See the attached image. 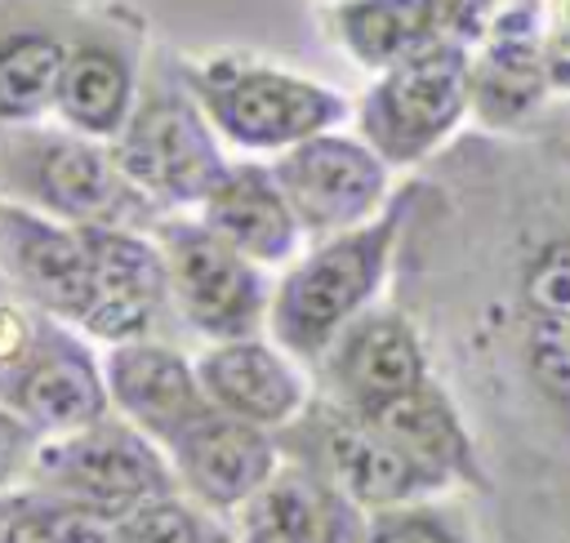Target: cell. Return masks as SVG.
Listing matches in <instances>:
<instances>
[{"label":"cell","mask_w":570,"mask_h":543,"mask_svg":"<svg viewBox=\"0 0 570 543\" xmlns=\"http://www.w3.org/2000/svg\"><path fill=\"white\" fill-rule=\"evenodd\" d=\"M423 196V182L401 187L374 218L321 236L276 285L272 307H267V325L272 338L294 352L298 361H316L325 356V347L370 307V298L379 294L396 240L410 223L414 200Z\"/></svg>","instance_id":"cell-1"},{"label":"cell","mask_w":570,"mask_h":543,"mask_svg":"<svg viewBox=\"0 0 570 543\" xmlns=\"http://www.w3.org/2000/svg\"><path fill=\"white\" fill-rule=\"evenodd\" d=\"M178 76L209 125L245 151H285L347 116L338 89L240 49L183 58Z\"/></svg>","instance_id":"cell-2"},{"label":"cell","mask_w":570,"mask_h":543,"mask_svg":"<svg viewBox=\"0 0 570 543\" xmlns=\"http://www.w3.org/2000/svg\"><path fill=\"white\" fill-rule=\"evenodd\" d=\"M468 111L472 49L423 45L410 58L374 71V85L356 107V129L392 169H401L432 156Z\"/></svg>","instance_id":"cell-3"},{"label":"cell","mask_w":570,"mask_h":543,"mask_svg":"<svg viewBox=\"0 0 570 543\" xmlns=\"http://www.w3.org/2000/svg\"><path fill=\"white\" fill-rule=\"evenodd\" d=\"M214 134L183 76H169L134 102L111 156L151 205H200L227 169Z\"/></svg>","instance_id":"cell-4"},{"label":"cell","mask_w":570,"mask_h":543,"mask_svg":"<svg viewBox=\"0 0 570 543\" xmlns=\"http://www.w3.org/2000/svg\"><path fill=\"white\" fill-rule=\"evenodd\" d=\"M156 240L169 272V298L196 334L223 343L249 338L263 325L272 294L254 258H245L200 218H165L156 223Z\"/></svg>","instance_id":"cell-5"},{"label":"cell","mask_w":570,"mask_h":543,"mask_svg":"<svg viewBox=\"0 0 570 543\" xmlns=\"http://www.w3.org/2000/svg\"><path fill=\"white\" fill-rule=\"evenodd\" d=\"M281 445L361 507L383 512L428 490H445L428 467H419L410 454H401L383 432H374L356 409L338 401L303 405L281 427Z\"/></svg>","instance_id":"cell-6"},{"label":"cell","mask_w":570,"mask_h":543,"mask_svg":"<svg viewBox=\"0 0 570 543\" xmlns=\"http://www.w3.org/2000/svg\"><path fill=\"white\" fill-rule=\"evenodd\" d=\"M387 160L352 134L321 129L285 151H276L272 174L303 227V236H334L374 218L392 200Z\"/></svg>","instance_id":"cell-7"},{"label":"cell","mask_w":570,"mask_h":543,"mask_svg":"<svg viewBox=\"0 0 570 543\" xmlns=\"http://www.w3.org/2000/svg\"><path fill=\"white\" fill-rule=\"evenodd\" d=\"M31 472L49 490V498L89 503L111 516H125L129 507L156 494H174V476L151 450V441L138 427H120L102 418L62 432V441L36 454Z\"/></svg>","instance_id":"cell-8"},{"label":"cell","mask_w":570,"mask_h":543,"mask_svg":"<svg viewBox=\"0 0 570 543\" xmlns=\"http://www.w3.org/2000/svg\"><path fill=\"white\" fill-rule=\"evenodd\" d=\"M18 174L22 191L71 223H111L125 227L134 218H147L156 205L125 178L111 151H102L94 138L71 134H36L18 142Z\"/></svg>","instance_id":"cell-9"},{"label":"cell","mask_w":570,"mask_h":543,"mask_svg":"<svg viewBox=\"0 0 570 543\" xmlns=\"http://www.w3.org/2000/svg\"><path fill=\"white\" fill-rule=\"evenodd\" d=\"M76 227L85 231V249H89V294L76 320L107 343L142 338L169 298V272L160 245L111 223H76Z\"/></svg>","instance_id":"cell-10"},{"label":"cell","mask_w":570,"mask_h":543,"mask_svg":"<svg viewBox=\"0 0 570 543\" xmlns=\"http://www.w3.org/2000/svg\"><path fill=\"white\" fill-rule=\"evenodd\" d=\"M138 102V18L129 9L102 13L67 40V67L53 107L85 138H116Z\"/></svg>","instance_id":"cell-11"},{"label":"cell","mask_w":570,"mask_h":543,"mask_svg":"<svg viewBox=\"0 0 570 543\" xmlns=\"http://www.w3.org/2000/svg\"><path fill=\"white\" fill-rule=\"evenodd\" d=\"M0 392L13 414L40 432H76L107 414V383L98 378L89 352L58 329L31 334L22 356L9 361Z\"/></svg>","instance_id":"cell-12"},{"label":"cell","mask_w":570,"mask_h":543,"mask_svg":"<svg viewBox=\"0 0 570 543\" xmlns=\"http://www.w3.org/2000/svg\"><path fill=\"white\" fill-rule=\"evenodd\" d=\"M165 450L174 454L187 490H196L209 507L249 503L276 472V441L267 436V427L232 418L223 409H205L174 441H165Z\"/></svg>","instance_id":"cell-13"},{"label":"cell","mask_w":570,"mask_h":543,"mask_svg":"<svg viewBox=\"0 0 570 543\" xmlns=\"http://www.w3.org/2000/svg\"><path fill=\"white\" fill-rule=\"evenodd\" d=\"M548 89L539 0H508L472 49V111L485 125H521Z\"/></svg>","instance_id":"cell-14"},{"label":"cell","mask_w":570,"mask_h":543,"mask_svg":"<svg viewBox=\"0 0 570 543\" xmlns=\"http://www.w3.org/2000/svg\"><path fill=\"white\" fill-rule=\"evenodd\" d=\"M330 383L338 387V405L347 409H374L401 392H414L428 383L423 347L410 329V320L392 307L361 312L330 347Z\"/></svg>","instance_id":"cell-15"},{"label":"cell","mask_w":570,"mask_h":543,"mask_svg":"<svg viewBox=\"0 0 570 543\" xmlns=\"http://www.w3.org/2000/svg\"><path fill=\"white\" fill-rule=\"evenodd\" d=\"M107 396L125 409V418L151 441H174L187 423H196L209 405L196 365H187L174 347L160 343H116L107 356Z\"/></svg>","instance_id":"cell-16"},{"label":"cell","mask_w":570,"mask_h":543,"mask_svg":"<svg viewBox=\"0 0 570 543\" xmlns=\"http://www.w3.org/2000/svg\"><path fill=\"white\" fill-rule=\"evenodd\" d=\"M0 267L49 312L80 316L89 294V249L85 231L58 227L31 209L0 205Z\"/></svg>","instance_id":"cell-17"},{"label":"cell","mask_w":570,"mask_h":543,"mask_svg":"<svg viewBox=\"0 0 570 543\" xmlns=\"http://www.w3.org/2000/svg\"><path fill=\"white\" fill-rule=\"evenodd\" d=\"M196 378L214 409L258 427H285L307 405V392L294 365L267 343H258L254 334L214 343L196 361Z\"/></svg>","instance_id":"cell-18"},{"label":"cell","mask_w":570,"mask_h":543,"mask_svg":"<svg viewBox=\"0 0 570 543\" xmlns=\"http://www.w3.org/2000/svg\"><path fill=\"white\" fill-rule=\"evenodd\" d=\"M200 223L214 227L227 245H236L258 267L289 263L303 240V227H298L272 165H254V160L223 169V178L200 200Z\"/></svg>","instance_id":"cell-19"},{"label":"cell","mask_w":570,"mask_h":543,"mask_svg":"<svg viewBox=\"0 0 570 543\" xmlns=\"http://www.w3.org/2000/svg\"><path fill=\"white\" fill-rule=\"evenodd\" d=\"M254 498V530L267 543H365V507L307 463L276 467Z\"/></svg>","instance_id":"cell-20"},{"label":"cell","mask_w":570,"mask_h":543,"mask_svg":"<svg viewBox=\"0 0 570 543\" xmlns=\"http://www.w3.org/2000/svg\"><path fill=\"white\" fill-rule=\"evenodd\" d=\"M361 418L374 432H383L401 454H410L419 467H428L441 485H485L472 441L432 378L374 409H361Z\"/></svg>","instance_id":"cell-21"},{"label":"cell","mask_w":570,"mask_h":543,"mask_svg":"<svg viewBox=\"0 0 570 543\" xmlns=\"http://www.w3.org/2000/svg\"><path fill=\"white\" fill-rule=\"evenodd\" d=\"M321 22L334 45L370 71H383L414 49L436 45L419 0H325Z\"/></svg>","instance_id":"cell-22"},{"label":"cell","mask_w":570,"mask_h":543,"mask_svg":"<svg viewBox=\"0 0 570 543\" xmlns=\"http://www.w3.org/2000/svg\"><path fill=\"white\" fill-rule=\"evenodd\" d=\"M67 40L53 31H0V120H36L58 98Z\"/></svg>","instance_id":"cell-23"},{"label":"cell","mask_w":570,"mask_h":543,"mask_svg":"<svg viewBox=\"0 0 570 543\" xmlns=\"http://www.w3.org/2000/svg\"><path fill=\"white\" fill-rule=\"evenodd\" d=\"M521 298L534 312V320L570 325V236L534 249V258L521 272Z\"/></svg>","instance_id":"cell-24"},{"label":"cell","mask_w":570,"mask_h":543,"mask_svg":"<svg viewBox=\"0 0 570 543\" xmlns=\"http://www.w3.org/2000/svg\"><path fill=\"white\" fill-rule=\"evenodd\" d=\"M120 543H209L205 525L174 494H156L120 516Z\"/></svg>","instance_id":"cell-25"},{"label":"cell","mask_w":570,"mask_h":543,"mask_svg":"<svg viewBox=\"0 0 570 543\" xmlns=\"http://www.w3.org/2000/svg\"><path fill=\"white\" fill-rule=\"evenodd\" d=\"M419 4H423L428 31H432L436 45L476 49V40L490 31L494 13H499L508 0H419Z\"/></svg>","instance_id":"cell-26"},{"label":"cell","mask_w":570,"mask_h":543,"mask_svg":"<svg viewBox=\"0 0 570 543\" xmlns=\"http://www.w3.org/2000/svg\"><path fill=\"white\" fill-rule=\"evenodd\" d=\"M40 516H45L49 543H120V516L98 512L89 503L49 498V503H40Z\"/></svg>","instance_id":"cell-27"},{"label":"cell","mask_w":570,"mask_h":543,"mask_svg":"<svg viewBox=\"0 0 570 543\" xmlns=\"http://www.w3.org/2000/svg\"><path fill=\"white\" fill-rule=\"evenodd\" d=\"M539 31H543L548 89L570 93V0H539Z\"/></svg>","instance_id":"cell-28"},{"label":"cell","mask_w":570,"mask_h":543,"mask_svg":"<svg viewBox=\"0 0 570 543\" xmlns=\"http://www.w3.org/2000/svg\"><path fill=\"white\" fill-rule=\"evenodd\" d=\"M365 543H459V539L450 534L445 521H436L428 512H392V507H383L370 521Z\"/></svg>","instance_id":"cell-29"},{"label":"cell","mask_w":570,"mask_h":543,"mask_svg":"<svg viewBox=\"0 0 570 543\" xmlns=\"http://www.w3.org/2000/svg\"><path fill=\"white\" fill-rule=\"evenodd\" d=\"M0 543H49L40 498H0Z\"/></svg>","instance_id":"cell-30"},{"label":"cell","mask_w":570,"mask_h":543,"mask_svg":"<svg viewBox=\"0 0 570 543\" xmlns=\"http://www.w3.org/2000/svg\"><path fill=\"white\" fill-rule=\"evenodd\" d=\"M27 450H31V427L18 414L0 409V490L18 476V467L27 463Z\"/></svg>","instance_id":"cell-31"},{"label":"cell","mask_w":570,"mask_h":543,"mask_svg":"<svg viewBox=\"0 0 570 543\" xmlns=\"http://www.w3.org/2000/svg\"><path fill=\"white\" fill-rule=\"evenodd\" d=\"M240 543H267V539H263V534H258V530H254V525H249V534H245V539H240Z\"/></svg>","instance_id":"cell-32"},{"label":"cell","mask_w":570,"mask_h":543,"mask_svg":"<svg viewBox=\"0 0 570 543\" xmlns=\"http://www.w3.org/2000/svg\"><path fill=\"white\" fill-rule=\"evenodd\" d=\"M321 4H325V0H321Z\"/></svg>","instance_id":"cell-33"}]
</instances>
